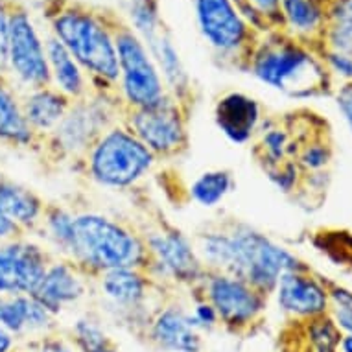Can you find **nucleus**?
Instances as JSON below:
<instances>
[{"instance_id":"f257e3e1","label":"nucleus","mask_w":352,"mask_h":352,"mask_svg":"<svg viewBox=\"0 0 352 352\" xmlns=\"http://www.w3.org/2000/svg\"><path fill=\"white\" fill-rule=\"evenodd\" d=\"M196 251L212 272L242 278L264 295L275 292L284 273L308 270L288 249L248 226L205 232L197 240Z\"/></svg>"},{"instance_id":"f03ea898","label":"nucleus","mask_w":352,"mask_h":352,"mask_svg":"<svg viewBox=\"0 0 352 352\" xmlns=\"http://www.w3.org/2000/svg\"><path fill=\"white\" fill-rule=\"evenodd\" d=\"M67 253L78 262V266L98 273L120 267L140 270L148 258L144 243L126 227L93 212L74 216Z\"/></svg>"},{"instance_id":"7ed1b4c3","label":"nucleus","mask_w":352,"mask_h":352,"mask_svg":"<svg viewBox=\"0 0 352 352\" xmlns=\"http://www.w3.org/2000/svg\"><path fill=\"white\" fill-rule=\"evenodd\" d=\"M56 39L93 76L104 81L120 78L115 37L93 13L81 10H65L52 21Z\"/></svg>"},{"instance_id":"20e7f679","label":"nucleus","mask_w":352,"mask_h":352,"mask_svg":"<svg viewBox=\"0 0 352 352\" xmlns=\"http://www.w3.org/2000/svg\"><path fill=\"white\" fill-rule=\"evenodd\" d=\"M253 74L289 96H312L327 83L324 70L312 56L292 43L262 48L253 59Z\"/></svg>"},{"instance_id":"39448f33","label":"nucleus","mask_w":352,"mask_h":352,"mask_svg":"<svg viewBox=\"0 0 352 352\" xmlns=\"http://www.w3.org/2000/svg\"><path fill=\"white\" fill-rule=\"evenodd\" d=\"M155 155L129 129L115 127L102 135L89 159V170L100 185L124 188L144 177Z\"/></svg>"},{"instance_id":"423d86ee","label":"nucleus","mask_w":352,"mask_h":352,"mask_svg":"<svg viewBox=\"0 0 352 352\" xmlns=\"http://www.w3.org/2000/svg\"><path fill=\"white\" fill-rule=\"evenodd\" d=\"M122 93L133 109L148 107L164 98V87L144 43L131 30H118L115 35Z\"/></svg>"},{"instance_id":"0eeeda50","label":"nucleus","mask_w":352,"mask_h":352,"mask_svg":"<svg viewBox=\"0 0 352 352\" xmlns=\"http://www.w3.org/2000/svg\"><path fill=\"white\" fill-rule=\"evenodd\" d=\"M205 300L218 314L219 323L232 332L249 329L266 310L267 295L260 294L245 280L227 273L205 275Z\"/></svg>"},{"instance_id":"6e6552de","label":"nucleus","mask_w":352,"mask_h":352,"mask_svg":"<svg viewBox=\"0 0 352 352\" xmlns=\"http://www.w3.org/2000/svg\"><path fill=\"white\" fill-rule=\"evenodd\" d=\"M129 131L155 155L173 153L185 146L186 131L179 104L168 96L148 107L133 109Z\"/></svg>"},{"instance_id":"1a4fd4ad","label":"nucleus","mask_w":352,"mask_h":352,"mask_svg":"<svg viewBox=\"0 0 352 352\" xmlns=\"http://www.w3.org/2000/svg\"><path fill=\"white\" fill-rule=\"evenodd\" d=\"M10 70L32 91L52 83L47 48L24 10L10 12Z\"/></svg>"},{"instance_id":"9d476101","label":"nucleus","mask_w":352,"mask_h":352,"mask_svg":"<svg viewBox=\"0 0 352 352\" xmlns=\"http://www.w3.org/2000/svg\"><path fill=\"white\" fill-rule=\"evenodd\" d=\"M48 266L50 256L47 251L24 236L0 242V295H32Z\"/></svg>"},{"instance_id":"9b49d317","label":"nucleus","mask_w":352,"mask_h":352,"mask_svg":"<svg viewBox=\"0 0 352 352\" xmlns=\"http://www.w3.org/2000/svg\"><path fill=\"white\" fill-rule=\"evenodd\" d=\"M148 258L166 277L181 284L203 283L205 267L188 238L179 231L155 232L148 238Z\"/></svg>"},{"instance_id":"f8f14e48","label":"nucleus","mask_w":352,"mask_h":352,"mask_svg":"<svg viewBox=\"0 0 352 352\" xmlns=\"http://www.w3.org/2000/svg\"><path fill=\"white\" fill-rule=\"evenodd\" d=\"M275 294L280 310L292 318L308 321L329 314L330 299L327 286L323 280L310 275V270L284 273L278 278Z\"/></svg>"},{"instance_id":"ddd939ff","label":"nucleus","mask_w":352,"mask_h":352,"mask_svg":"<svg viewBox=\"0 0 352 352\" xmlns=\"http://www.w3.org/2000/svg\"><path fill=\"white\" fill-rule=\"evenodd\" d=\"M197 23L205 39L221 52L236 50L248 35V26L232 0H194Z\"/></svg>"},{"instance_id":"4468645a","label":"nucleus","mask_w":352,"mask_h":352,"mask_svg":"<svg viewBox=\"0 0 352 352\" xmlns=\"http://www.w3.org/2000/svg\"><path fill=\"white\" fill-rule=\"evenodd\" d=\"M148 338L155 346L170 352H201L203 340L190 312L181 306H166L151 319Z\"/></svg>"},{"instance_id":"2eb2a0df","label":"nucleus","mask_w":352,"mask_h":352,"mask_svg":"<svg viewBox=\"0 0 352 352\" xmlns=\"http://www.w3.org/2000/svg\"><path fill=\"white\" fill-rule=\"evenodd\" d=\"M85 294V284L76 267L69 262H50L45 277L30 297L58 316L65 306L72 305Z\"/></svg>"},{"instance_id":"dca6fc26","label":"nucleus","mask_w":352,"mask_h":352,"mask_svg":"<svg viewBox=\"0 0 352 352\" xmlns=\"http://www.w3.org/2000/svg\"><path fill=\"white\" fill-rule=\"evenodd\" d=\"M54 316L30 295L6 297L0 310V324L13 336L50 334L54 332Z\"/></svg>"},{"instance_id":"f3484780","label":"nucleus","mask_w":352,"mask_h":352,"mask_svg":"<svg viewBox=\"0 0 352 352\" xmlns=\"http://www.w3.org/2000/svg\"><path fill=\"white\" fill-rule=\"evenodd\" d=\"M21 105L24 118L41 139L48 131H54L59 122L63 120L70 109V98L65 96L59 89L56 91L52 87H43L30 91L21 100Z\"/></svg>"},{"instance_id":"a211bd4d","label":"nucleus","mask_w":352,"mask_h":352,"mask_svg":"<svg viewBox=\"0 0 352 352\" xmlns=\"http://www.w3.org/2000/svg\"><path fill=\"white\" fill-rule=\"evenodd\" d=\"M45 207L47 205L32 188L15 183L8 175L0 181V210L24 232L34 231L43 221Z\"/></svg>"},{"instance_id":"6ab92c4d","label":"nucleus","mask_w":352,"mask_h":352,"mask_svg":"<svg viewBox=\"0 0 352 352\" xmlns=\"http://www.w3.org/2000/svg\"><path fill=\"white\" fill-rule=\"evenodd\" d=\"M258 118V104L245 94H227L219 100L216 107V122L219 129L232 142H245L253 135Z\"/></svg>"},{"instance_id":"aec40b11","label":"nucleus","mask_w":352,"mask_h":352,"mask_svg":"<svg viewBox=\"0 0 352 352\" xmlns=\"http://www.w3.org/2000/svg\"><path fill=\"white\" fill-rule=\"evenodd\" d=\"M0 142L15 148H30L39 142V135L24 118L21 100L6 78H0Z\"/></svg>"},{"instance_id":"412c9836","label":"nucleus","mask_w":352,"mask_h":352,"mask_svg":"<svg viewBox=\"0 0 352 352\" xmlns=\"http://www.w3.org/2000/svg\"><path fill=\"white\" fill-rule=\"evenodd\" d=\"M142 37L146 39L148 47H150V52L153 54V58L157 59V63L161 67L166 83L172 87L175 96L183 98L185 94H188V87H190L188 76H186L185 67L181 63L179 54L173 48L172 41L161 30V23L155 24L153 28L142 32Z\"/></svg>"},{"instance_id":"4be33fe9","label":"nucleus","mask_w":352,"mask_h":352,"mask_svg":"<svg viewBox=\"0 0 352 352\" xmlns=\"http://www.w3.org/2000/svg\"><path fill=\"white\" fill-rule=\"evenodd\" d=\"M102 292L120 308H139L148 297V278L137 267H120L102 273Z\"/></svg>"},{"instance_id":"5701e85b","label":"nucleus","mask_w":352,"mask_h":352,"mask_svg":"<svg viewBox=\"0 0 352 352\" xmlns=\"http://www.w3.org/2000/svg\"><path fill=\"white\" fill-rule=\"evenodd\" d=\"M98 129V113L96 107L81 104L70 107L59 126L54 129V140L63 151H74L91 140V135Z\"/></svg>"},{"instance_id":"b1692460","label":"nucleus","mask_w":352,"mask_h":352,"mask_svg":"<svg viewBox=\"0 0 352 352\" xmlns=\"http://www.w3.org/2000/svg\"><path fill=\"white\" fill-rule=\"evenodd\" d=\"M47 58L52 80L58 83L59 91L69 98H80L85 93V80L81 74L80 65L76 63V59L56 37L48 39Z\"/></svg>"},{"instance_id":"393cba45","label":"nucleus","mask_w":352,"mask_h":352,"mask_svg":"<svg viewBox=\"0 0 352 352\" xmlns=\"http://www.w3.org/2000/svg\"><path fill=\"white\" fill-rule=\"evenodd\" d=\"M70 343L80 352H118L111 336L93 318H80L70 330Z\"/></svg>"},{"instance_id":"a878e982","label":"nucleus","mask_w":352,"mask_h":352,"mask_svg":"<svg viewBox=\"0 0 352 352\" xmlns=\"http://www.w3.org/2000/svg\"><path fill=\"white\" fill-rule=\"evenodd\" d=\"M232 175L226 170H212L199 175L190 186V196L203 207H216L231 192Z\"/></svg>"},{"instance_id":"bb28decb","label":"nucleus","mask_w":352,"mask_h":352,"mask_svg":"<svg viewBox=\"0 0 352 352\" xmlns=\"http://www.w3.org/2000/svg\"><path fill=\"white\" fill-rule=\"evenodd\" d=\"M306 323V338L312 352H340L341 332L334 319L327 316L308 319Z\"/></svg>"},{"instance_id":"cd10ccee","label":"nucleus","mask_w":352,"mask_h":352,"mask_svg":"<svg viewBox=\"0 0 352 352\" xmlns=\"http://www.w3.org/2000/svg\"><path fill=\"white\" fill-rule=\"evenodd\" d=\"M284 17L299 32H312L323 21L321 8L316 0H280Z\"/></svg>"},{"instance_id":"c85d7f7f","label":"nucleus","mask_w":352,"mask_h":352,"mask_svg":"<svg viewBox=\"0 0 352 352\" xmlns=\"http://www.w3.org/2000/svg\"><path fill=\"white\" fill-rule=\"evenodd\" d=\"M324 286L330 299L329 316L343 334H352V289L332 283H324Z\"/></svg>"},{"instance_id":"c756f323","label":"nucleus","mask_w":352,"mask_h":352,"mask_svg":"<svg viewBox=\"0 0 352 352\" xmlns=\"http://www.w3.org/2000/svg\"><path fill=\"white\" fill-rule=\"evenodd\" d=\"M262 150H264V159L272 162V166H278L286 162V157L292 151L289 146V135L286 129L273 127L264 137H262Z\"/></svg>"},{"instance_id":"7c9ffc66","label":"nucleus","mask_w":352,"mask_h":352,"mask_svg":"<svg viewBox=\"0 0 352 352\" xmlns=\"http://www.w3.org/2000/svg\"><path fill=\"white\" fill-rule=\"evenodd\" d=\"M297 159H299L297 166H300L306 172L318 173L329 166L330 159H332V151H330V146L323 140H312V142L302 146Z\"/></svg>"},{"instance_id":"2f4dec72","label":"nucleus","mask_w":352,"mask_h":352,"mask_svg":"<svg viewBox=\"0 0 352 352\" xmlns=\"http://www.w3.org/2000/svg\"><path fill=\"white\" fill-rule=\"evenodd\" d=\"M10 72V10L0 2V78Z\"/></svg>"},{"instance_id":"473e14b6","label":"nucleus","mask_w":352,"mask_h":352,"mask_svg":"<svg viewBox=\"0 0 352 352\" xmlns=\"http://www.w3.org/2000/svg\"><path fill=\"white\" fill-rule=\"evenodd\" d=\"M30 346L35 352H76L74 345L69 340H65V338L54 334V332L39 336L37 340L30 343Z\"/></svg>"},{"instance_id":"72a5a7b5","label":"nucleus","mask_w":352,"mask_h":352,"mask_svg":"<svg viewBox=\"0 0 352 352\" xmlns=\"http://www.w3.org/2000/svg\"><path fill=\"white\" fill-rule=\"evenodd\" d=\"M190 314L199 330H212L216 324H219L218 314H216V310H214L212 306L208 305L207 300L197 302L196 308H194V312Z\"/></svg>"},{"instance_id":"f704fd0d","label":"nucleus","mask_w":352,"mask_h":352,"mask_svg":"<svg viewBox=\"0 0 352 352\" xmlns=\"http://www.w3.org/2000/svg\"><path fill=\"white\" fill-rule=\"evenodd\" d=\"M327 61H329L330 69L334 70L336 74L345 78L346 81H352V58L345 54L329 52L327 54Z\"/></svg>"},{"instance_id":"c9c22d12","label":"nucleus","mask_w":352,"mask_h":352,"mask_svg":"<svg viewBox=\"0 0 352 352\" xmlns=\"http://www.w3.org/2000/svg\"><path fill=\"white\" fill-rule=\"evenodd\" d=\"M336 104L352 131V81H345V85L340 87V91L336 94Z\"/></svg>"},{"instance_id":"e433bc0d","label":"nucleus","mask_w":352,"mask_h":352,"mask_svg":"<svg viewBox=\"0 0 352 352\" xmlns=\"http://www.w3.org/2000/svg\"><path fill=\"white\" fill-rule=\"evenodd\" d=\"M24 231L17 223H13L12 219L8 218L6 214L0 210V242L6 240H15V238H23Z\"/></svg>"},{"instance_id":"4c0bfd02","label":"nucleus","mask_w":352,"mask_h":352,"mask_svg":"<svg viewBox=\"0 0 352 352\" xmlns=\"http://www.w3.org/2000/svg\"><path fill=\"white\" fill-rule=\"evenodd\" d=\"M332 19L334 23L352 26V0H338L332 8Z\"/></svg>"},{"instance_id":"58836bf2","label":"nucleus","mask_w":352,"mask_h":352,"mask_svg":"<svg viewBox=\"0 0 352 352\" xmlns=\"http://www.w3.org/2000/svg\"><path fill=\"white\" fill-rule=\"evenodd\" d=\"M248 2L262 15H275L280 8V0H248Z\"/></svg>"},{"instance_id":"ea45409f","label":"nucleus","mask_w":352,"mask_h":352,"mask_svg":"<svg viewBox=\"0 0 352 352\" xmlns=\"http://www.w3.org/2000/svg\"><path fill=\"white\" fill-rule=\"evenodd\" d=\"M15 351V336L8 332L2 324H0V352H13Z\"/></svg>"},{"instance_id":"a19ab883","label":"nucleus","mask_w":352,"mask_h":352,"mask_svg":"<svg viewBox=\"0 0 352 352\" xmlns=\"http://www.w3.org/2000/svg\"><path fill=\"white\" fill-rule=\"evenodd\" d=\"M340 352H352V334L341 336Z\"/></svg>"},{"instance_id":"79ce46f5","label":"nucleus","mask_w":352,"mask_h":352,"mask_svg":"<svg viewBox=\"0 0 352 352\" xmlns=\"http://www.w3.org/2000/svg\"><path fill=\"white\" fill-rule=\"evenodd\" d=\"M232 4H236V6L242 10V13H248V12H251V10H253V6L249 4L248 0H232Z\"/></svg>"},{"instance_id":"37998d69","label":"nucleus","mask_w":352,"mask_h":352,"mask_svg":"<svg viewBox=\"0 0 352 352\" xmlns=\"http://www.w3.org/2000/svg\"><path fill=\"white\" fill-rule=\"evenodd\" d=\"M4 300H6V297H4V295H0V310H2V306H4Z\"/></svg>"},{"instance_id":"c03bdc74","label":"nucleus","mask_w":352,"mask_h":352,"mask_svg":"<svg viewBox=\"0 0 352 352\" xmlns=\"http://www.w3.org/2000/svg\"><path fill=\"white\" fill-rule=\"evenodd\" d=\"M4 177H6V173H4V172H0V181L4 179Z\"/></svg>"},{"instance_id":"a18cd8bd","label":"nucleus","mask_w":352,"mask_h":352,"mask_svg":"<svg viewBox=\"0 0 352 352\" xmlns=\"http://www.w3.org/2000/svg\"><path fill=\"white\" fill-rule=\"evenodd\" d=\"M13 352H24V351H19V349H15V351H13Z\"/></svg>"}]
</instances>
